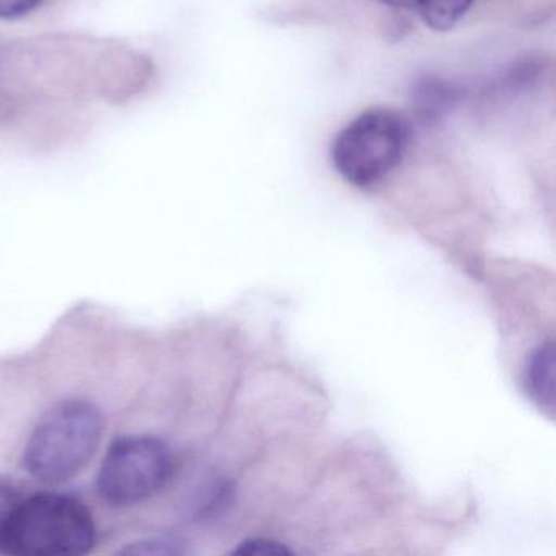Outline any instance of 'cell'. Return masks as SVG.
<instances>
[{
	"mask_svg": "<svg viewBox=\"0 0 556 556\" xmlns=\"http://www.w3.org/2000/svg\"><path fill=\"white\" fill-rule=\"evenodd\" d=\"M97 530L90 510L66 494H35L15 504L0 533V552L18 556L89 553Z\"/></svg>",
	"mask_w": 556,
	"mask_h": 556,
	"instance_id": "6da1fadb",
	"label": "cell"
},
{
	"mask_svg": "<svg viewBox=\"0 0 556 556\" xmlns=\"http://www.w3.org/2000/svg\"><path fill=\"white\" fill-rule=\"evenodd\" d=\"M103 418L86 400H67L45 415L25 448V467L38 480L63 483L89 464L102 441Z\"/></svg>",
	"mask_w": 556,
	"mask_h": 556,
	"instance_id": "7a4b0ae2",
	"label": "cell"
},
{
	"mask_svg": "<svg viewBox=\"0 0 556 556\" xmlns=\"http://www.w3.org/2000/svg\"><path fill=\"white\" fill-rule=\"evenodd\" d=\"M408 141L409 126L402 115L393 110H369L337 136L331 161L354 187H374L402 162Z\"/></svg>",
	"mask_w": 556,
	"mask_h": 556,
	"instance_id": "3957f363",
	"label": "cell"
},
{
	"mask_svg": "<svg viewBox=\"0 0 556 556\" xmlns=\"http://www.w3.org/2000/svg\"><path fill=\"white\" fill-rule=\"evenodd\" d=\"M174 458L167 444L151 435L113 442L99 471V493L116 506L142 503L167 484Z\"/></svg>",
	"mask_w": 556,
	"mask_h": 556,
	"instance_id": "277c9868",
	"label": "cell"
},
{
	"mask_svg": "<svg viewBox=\"0 0 556 556\" xmlns=\"http://www.w3.org/2000/svg\"><path fill=\"white\" fill-rule=\"evenodd\" d=\"M555 343L539 344L523 366V390L527 396L546 415L555 416Z\"/></svg>",
	"mask_w": 556,
	"mask_h": 556,
	"instance_id": "5b68a950",
	"label": "cell"
},
{
	"mask_svg": "<svg viewBox=\"0 0 556 556\" xmlns=\"http://www.w3.org/2000/svg\"><path fill=\"white\" fill-rule=\"evenodd\" d=\"M460 99V90L447 80L425 77L413 89V105L422 122H438Z\"/></svg>",
	"mask_w": 556,
	"mask_h": 556,
	"instance_id": "8992f818",
	"label": "cell"
},
{
	"mask_svg": "<svg viewBox=\"0 0 556 556\" xmlns=\"http://www.w3.org/2000/svg\"><path fill=\"white\" fill-rule=\"evenodd\" d=\"M422 21L435 31L451 30L467 14L475 0H412Z\"/></svg>",
	"mask_w": 556,
	"mask_h": 556,
	"instance_id": "52a82bcc",
	"label": "cell"
},
{
	"mask_svg": "<svg viewBox=\"0 0 556 556\" xmlns=\"http://www.w3.org/2000/svg\"><path fill=\"white\" fill-rule=\"evenodd\" d=\"M236 555L245 556H286L292 555L291 549L275 540L250 539L240 543L239 548L233 549Z\"/></svg>",
	"mask_w": 556,
	"mask_h": 556,
	"instance_id": "ba28073f",
	"label": "cell"
},
{
	"mask_svg": "<svg viewBox=\"0 0 556 556\" xmlns=\"http://www.w3.org/2000/svg\"><path fill=\"white\" fill-rule=\"evenodd\" d=\"M41 0H0V18H15L28 14Z\"/></svg>",
	"mask_w": 556,
	"mask_h": 556,
	"instance_id": "9c48e42d",
	"label": "cell"
},
{
	"mask_svg": "<svg viewBox=\"0 0 556 556\" xmlns=\"http://www.w3.org/2000/svg\"><path fill=\"white\" fill-rule=\"evenodd\" d=\"M18 501H21V496H18L17 490H14L11 484L0 481V533Z\"/></svg>",
	"mask_w": 556,
	"mask_h": 556,
	"instance_id": "30bf717a",
	"label": "cell"
},
{
	"mask_svg": "<svg viewBox=\"0 0 556 556\" xmlns=\"http://www.w3.org/2000/svg\"><path fill=\"white\" fill-rule=\"evenodd\" d=\"M387 4L396 5V8H403V5L412 4V0H383Z\"/></svg>",
	"mask_w": 556,
	"mask_h": 556,
	"instance_id": "8fae6325",
	"label": "cell"
}]
</instances>
